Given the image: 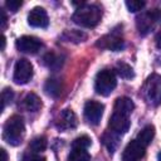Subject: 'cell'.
<instances>
[{
  "label": "cell",
  "mask_w": 161,
  "mask_h": 161,
  "mask_svg": "<svg viewBox=\"0 0 161 161\" xmlns=\"http://www.w3.org/2000/svg\"><path fill=\"white\" fill-rule=\"evenodd\" d=\"M24 132H25V126H24L23 118L18 114H14V116L9 117L4 125L3 138L9 145L18 146L19 143H21Z\"/></svg>",
  "instance_id": "cell-2"
},
{
  "label": "cell",
  "mask_w": 161,
  "mask_h": 161,
  "mask_svg": "<svg viewBox=\"0 0 161 161\" xmlns=\"http://www.w3.org/2000/svg\"><path fill=\"white\" fill-rule=\"evenodd\" d=\"M16 49L21 53H28V54H35L40 50L42 48V42L35 38V36H31V35H24V36H20L16 43Z\"/></svg>",
  "instance_id": "cell-9"
},
{
  "label": "cell",
  "mask_w": 161,
  "mask_h": 161,
  "mask_svg": "<svg viewBox=\"0 0 161 161\" xmlns=\"http://www.w3.org/2000/svg\"><path fill=\"white\" fill-rule=\"evenodd\" d=\"M104 106L97 101H88L84 104V117L91 125H98L103 116Z\"/></svg>",
  "instance_id": "cell-8"
},
{
  "label": "cell",
  "mask_w": 161,
  "mask_h": 161,
  "mask_svg": "<svg viewBox=\"0 0 161 161\" xmlns=\"http://www.w3.org/2000/svg\"><path fill=\"white\" fill-rule=\"evenodd\" d=\"M102 19V10L99 6L93 4H84L80 8H77L72 20L83 26V28H94Z\"/></svg>",
  "instance_id": "cell-1"
},
{
  "label": "cell",
  "mask_w": 161,
  "mask_h": 161,
  "mask_svg": "<svg viewBox=\"0 0 161 161\" xmlns=\"http://www.w3.org/2000/svg\"><path fill=\"white\" fill-rule=\"evenodd\" d=\"M117 86L116 74L111 69H103L97 73L94 79V89L101 96H109Z\"/></svg>",
  "instance_id": "cell-3"
},
{
  "label": "cell",
  "mask_w": 161,
  "mask_h": 161,
  "mask_svg": "<svg viewBox=\"0 0 161 161\" xmlns=\"http://www.w3.org/2000/svg\"><path fill=\"white\" fill-rule=\"evenodd\" d=\"M160 15L161 14H160V10L158 9L150 10V11H146V13L141 14L137 18V20H136V25H137L138 33L142 34V35L147 34L152 29L153 24L157 21V19L160 18Z\"/></svg>",
  "instance_id": "cell-6"
},
{
  "label": "cell",
  "mask_w": 161,
  "mask_h": 161,
  "mask_svg": "<svg viewBox=\"0 0 161 161\" xmlns=\"http://www.w3.org/2000/svg\"><path fill=\"white\" fill-rule=\"evenodd\" d=\"M1 44H3V45H1V50H4V49H5V44H6V39H5L4 35L1 36Z\"/></svg>",
  "instance_id": "cell-32"
},
{
  "label": "cell",
  "mask_w": 161,
  "mask_h": 161,
  "mask_svg": "<svg viewBox=\"0 0 161 161\" xmlns=\"http://www.w3.org/2000/svg\"><path fill=\"white\" fill-rule=\"evenodd\" d=\"M33 77V65L29 60L21 58L15 63L14 67V82L16 84H25Z\"/></svg>",
  "instance_id": "cell-5"
},
{
  "label": "cell",
  "mask_w": 161,
  "mask_h": 161,
  "mask_svg": "<svg viewBox=\"0 0 161 161\" xmlns=\"http://www.w3.org/2000/svg\"><path fill=\"white\" fill-rule=\"evenodd\" d=\"M91 146V138L87 136V135H82L79 137H77L73 143H72V147L74 148H88Z\"/></svg>",
  "instance_id": "cell-23"
},
{
  "label": "cell",
  "mask_w": 161,
  "mask_h": 161,
  "mask_svg": "<svg viewBox=\"0 0 161 161\" xmlns=\"http://www.w3.org/2000/svg\"><path fill=\"white\" fill-rule=\"evenodd\" d=\"M23 5V1L21 0H8L5 3V6L8 8V10H10L11 13H16L20 6Z\"/></svg>",
  "instance_id": "cell-28"
},
{
  "label": "cell",
  "mask_w": 161,
  "mask_h": 161,
  "mask_svg": "<svg viewBox=\"0 0 161 161\" xmlns=\"http://www.w3.org/2000/svg\"><path fill=\"white\" fill-rule=\"evenodd\" d=\"M126 6H127L128 11L136 13V11H140V10L143 9L145 1H141V0H127L126 1Z\"/></svg>",
  "instance_id": "cell-26"
},
{
  "label": "cell",
  "mask_w": 161,
  "mask_h": 161,
  "mask_svg": "<svg viewBox=\"0 0 161 161\" xmlns=\"http://www.w3.org/2000/svg\"><path fill=\"white\" fill-rule=\"evenodd\" d=\"M23 107L29 112H36L42 107V101L35 93H28L23 99Z\"/></svg>",
  "instance_id": "cell-16"
},
{
  "label": "cell",
  "mask_w": 161,
  "mask_h": 161,
  "mask_svg": "<svg viewBox=\"0 0 161 161\" xmlns=\"http://www.w3.org/2000/svg\"><path fill=\"white\" fill-rule=\"evenodd\" d=\"M155 42H156L157 48H158V49H161V30L156 34V36H155Z\"/></svg>",
  "instance_id": "cell-30"
},
{
  "label": "cell",
  "mask_w": 161,
  "mask_h": 161,
  "mask_svg": "<svg viewBox=\"0 0 161 161\" xmlns=\"http://www.w3.org/2000/svg\"><path fill=\"white\" fill-rule=\"evenodd\" d=\"M47 146H48V142H47V138L44 136H38V137L33 138L30 141V145H29L30 150L33 152H38V153L44 151L47 148Z\"/></svg>",
  "instance_id": "cell-22"
},
{
  "label": "cell",
  "mask_w": 161,
  "mask_h": 161,
  "mask_svg": "<svg viewBox=\"0 0 161 161\" xmlns=\"http://www.w3.org/2000/svg\"><path fill=\"white\" fill-rule=\"evenodd\" d=\"M145 152H146V146L140 143L137 140H132L125 147L123 153H122V160L123 161H137L141 157H143Z\"/></svg>",
  "instance_id": "cell-11"
},
{
  "label": "cell",
  "mask_w": 161,
  "mask_h": 161,
  "mask_svg": "<svg viewBox=\"0 0 161 161\" xmlns=\"http://www.w3.org/2000/svg\"><path fill=\"white\" fill-rule=\"evenodd\" d=\"M135 109V103L128 97H118L113 106V112L121 113L125 116H130Z\"/></svg>",
  "instance_id": "cell-14"
},
{
  "label": "cell",
  "mask_w": 161,
  "mask_h": 161,
  "mask_svg": "<svg viewBox=\"0 0 161 161\" xmlns=\"http://www.w3.org/2000/svg\"><path fill=\"white\" fill-rule=\"evenodd\" d=\"M157 161H161V151H160L158 155H157Z\"/></svg>",
  "instance_id": "cell-33"
},
{
  "label": "cell",
  "mask_w": 161,
  "mask_h": 161,
  "mask_svg": "<svg viewBox=\"0 0 161 161\" xmlns=\"http://www.w3.org/2000/svg\"><path fill=\"white\" fill-rule=\"evenodd\" d=\"M23 161H47L44 156L38 152H26L23 156Z\"/></svg>",
  "instance_id": "cell-27"
},
{
  "label": "cell",
  "mask_w": 161,
  "mask_h": 161,
  "mask_svg": "<svg viewBox=\"0 0 161 161\" xmlns=\"http://www.w3.org/2000/svg\"><path fill=\"white\" fill-rule=\"evenodd\" d=\"M102 142L103 145L108 148L109 153H113L118 146V137H117V133L109 131V132H106L102 137Z\"/></svg>",
  "instance_id": "cell-19"
},
{
  "label": "cell",
  "mask_w": 161,
  "mask_h": 161,
  "mask_svg": "<svg viewBox=\"0 0 161 161\" xmlns=\"http://www.w3.org/2000/svg\"><path fill=\"white\" fill-rule=\"evenodd\" d=\"M68 161H91V155L86 148L72 147V151L68 156Z\"/></svg>",
  "instance_id": "cell-21"
},
{
  "label": "cell",
  "mask_w": 161,
  "mask_h": 161,
  "mask_svg": "<svg viewBox=\"0 0 161 161\" xmlns=\"http://www.w3.org/2000/svg\"><path fill=\"white\" fill-rule=\"evenodd\" d=\"M116 73L121 77V78H125V79H131L133 78L135 73H133V69L130 64L125 63V62H118L116 64Z\"/></svg>",
  "instance_id": "cell-20"
},
{
  "label": "cell",
  "mask_w": 161,
  "mask_h": 161,
  "mask_svg": "<svg viewBox=\"0 0 161 161\" xmlns=\"http://www.w3.org/2000/svg\"><path fill=\"white\" fill-rule=\"evenodd\" d=\"M44 64L49 68H58L60 67L62 62H59V58H57L54 53H47L44 55Z\"/></svg>",
  "instance_id": "cell-24"
},
{
  "label": "cell",
  "mask_w": 161,
  "mask_h": 161,
  "mask_svg": "<svg viewBox=\"0 0 161 161\" xmlns=\"http://www.w3.org/2000/svg\"><path fill=\"white\" fill-rule=\"evenodd\" d=\"M96 45L101 49H109V50H113V52H119L125 48V42L118 35V33L112 31V33L99 38L97 40Z\"/></svg>",
  "instance_id": "cell-7"
},
{
  "label": "cell",
  "mask_w": 161,
  "mask_h": 161,
  "mask_svg": "<svg viewBox=\"0 0 161 161\" xmlns=\"http://www.w3.org/2000/svg\"><path fill=\"white\" fill-rule=\"evenodd\" d=\"M0 155H1V160L0 161H8V153H6V151L4 148L0 150Z\"/></svg>",
  "instance_id": "cell-31"
},
{
  "label": "cell",
  "mask_w": 161,
  "mask_h": 161,
  "mask_svg": "<svg viewBox=\"0 0 161 161\" xmlns=\"http://www.w3.org/2000/svg\"><path fill=\"white\" fill-rule=\"evenodd\" d=\"M14 98V92L11 88H4V91L1 92V111L5 109L6 104L11 103Z\"/></svg>",
  "instance_id": "cell-25"
},
{
  "label": "cell",
  "mask_w": 161,
  "mask_h": 161,
  "mask_svg": "<svg viewBox=\"0 0 161 161\" xmlns=\"http://www.w3.org/2000/svg\"><path fill=\"white\" fill-rule=\"evenodd\" d=\"M62 39H64L65 42H70V43H82L87 39V34L82 30H75V29H70V30H65L62 34Z\"/></svg>",
  "instance_id": "cell-18"
},
{
  "label": "cell",
  "mask_w": 161,
  "mask_h": 161,
  "mask_svg": "<svg viewBox=\"0 0 161 161\" xmlns=\"http://www.w3.org/2000/svg\"><path fill=\"white\" fill-rule=\"evenodd\" d=\"M153 137H155V127H153L152 125H147V126H145V127L138 132L136 140H137L140 143H142L143 146L147 147V146L152 142Z\"/></svg>",
  "instance_id": "cell-17"
},
{
  "label": "cell",
  "mask_w": 161,
  "mask_h": 161,
  "mask_svg": "<svg viewBox=\"0 0 161 161\" xmlns=\"http://www.w3.org/2000/svg\"><path fill=\"white\" fill-rule=\"evenodd\" d=\"M130 119L128 116L121 114V113H116L113 112L112 116L109 117V122L108 126L111 128L112 132L117 133V135H123L130 130Z\"/></svg>",
  "instance_id": "cell-12"
},
{
  "label": "cell",
  "mask_w": 161,
  "mask_h": 161,
  "mask_svg": "<svg viewBox=\"0 0 161 161\" xmlns=\"http://www.w3.org/2000/svg\"><path fill=\"white\" fill-rule=\"evenodd\" d=\"M0 14H1V29H4L6 25V14H5L4 9H0Z\"/></svg>",
  "instance_id": "cell-29"
},
{
  "label": "cell",
  "mask_w": 161,
  "mask_h": 161,
  "mask_svg": "<svg viewBox=\"0 0 161 161\" xmlns=\"http://www.w3.org/2000/svg\"><path fill=\"white\" fill-rule=\"evenodd\" d=\"M143 94L146 101L157 107L161 104V75L151 74L143 86Z\"/></svg>",
  "instance_id": "cell-4"
},
{
  "label": "cell",
  "mask_w": 161,
  "mask_h": 161,
  "mask_svg": "<svg viewBox=\"0 0 161 161\" xmlns=\"http://www.w3.org/2000/svg\"><path fill=\"white\" fill-rule=\"evenodd\" d=\"M78 125V121H77V116L75 113L69 109V108H65L63 109L57 119H55V127L59 130V131H67V130H70V128H75Z\"/></svg>",
  "instance_id": "cell-10"
},
{
  "label": "cell",
  "mask_w": 161,
  "mask_h": 161,
  "mask_svg": "<svg viewBox=\"0 0 161 161\" xmlns=\"http://www.w3.org/2000/svg\"><path fill=\"white\" fill-rule=\"evenodd\" d=\"M44 92L53 98L59 97L62 93V82L57 78L47 79V82L44 83Z\"/></svg>",
  "instance_id": "cell-15"
},
{
  "label": "cell",
  "mask_w": 161,
  "mask_h": 161,
  "mask_svg": "<svg viewBox=\"0 0 161 161\" xmlns=\"http://www.w3.org/2000/svg\"><path fill=\"white\" fill-rule=\"evenodd\" d=\"M28 24L34 28H47L49 24V18L47 11L40 6L33 8L28 14Z\"/></svg>",
  "instance_id": "cell-13"
}]
</instances>
